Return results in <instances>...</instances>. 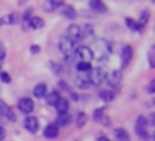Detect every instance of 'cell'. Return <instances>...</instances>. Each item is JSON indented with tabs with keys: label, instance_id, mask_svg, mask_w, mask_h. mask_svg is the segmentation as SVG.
Listing matches in <instances>:
<instances>
[{
	"label": "cell",
	"instance_id": "obj_1",
	"mask_svg": "<svg viewBox=\"0 0 155 141\" xmlns=\"http://www.w3.org/2000/svg\"><path fill=\"white\" fill-rule=\"evenodd\" d=\"M92 53H94V58H97L98 61H107L108 53H110V47L105 40H95L94 47H90Z\"/></svg>",
	"mask_w": 155,
	"mask_h": 141
},
{
	"label": "cell",
	"instance_id": "obj_2",
	"mask_svg": "<svg viewBox=\"0 0 155 141\" xmlns=\"http://www.w3.org/2000/svg\"><path fill=\"white\" fill-rule=\"evenodd\" d=\"M58 50L65 55L67 61H70L72 57L75 55V43H74V42H70L67 37H62L60 40H58Z\"/></svg>",
	"mask_w": 155,
	"mask_h": 141
},
{
	"label": "cell",
	"instance_id": "obj_3",
	"mask_svg": "<svg viewBox=\"0 0 155 141\" xmlns=\"http://www.w3.org/2000/svg\"><path fill=\"white\" fill-rule=\"evenodd\" d=\"M105 75H107V71L102 67H95V68H92L90 73H88V81H90L92 85H102L105 81Z\"/></svg>",
	"mask_w": 155,
	"mask_h": 141
},
{
	"label": "cell",
	"instance_id": "obj_4",
	"mask_svg": "<svg viewBox=\"0 0 155 141\" xmlns=\"http://www.w3.org/2000/svg\"><path fill=\"white\" fill-rule=\"evenodd\" d=\"M65 37L68 38L70 42H80L82 38H84V30H82V27L80 25H77V24H72V25H68L67 27V35Z\"/></svg>",
	"mask_w": 155,
	"mask_h": 141
},
{
	"label": "cell",
	"instance_id": "obj_5",
	"mask_svg": "<svg viewBox=\"0 0 155 141\" xmlns=\"http://www.w3.org/2000/svg\"><path fill=\"white\" fill-rule=\"evenodd\" d=\"M75 55L78 57L80 61H87V63H90V61L94 60V53H92L90 47H85V45H80V47L75 48Z\"/></svg>",
	"mask_w": 155,
	"mask_h": 141
},
{
	"label": "cell",
	"instance_id": "obj_6",
	"mask_svg": "<svg viewBox=\"0 0 155 141\" xmlns=\"http://www.w3.org/2000/svg\"><path fill=\"white\" fill-rule=\"evenodd\" d=\"M132 57H134V50H132L130 45H125L122 48V53H120V65L122 68H127L132 61Z\"/></svg>",
	"mask_w": 155,
	"mask_h": 141
},
{
	"label": "cell",
	"instance_id": "obj_7",
	"mask_svg": "<svg viewBox=\"0 0 155 141\" xmlns=\"http://www.w3.org/2000/svg\"><path fill=\"white\" fill-rule=\"evenodd\" d=\"M34 106H35L34 100L28 98V96H24V98L18 100V110H20L22 113H25V114L32 113V111H34Z\"/></svg>",
	"mask_w": 155,
	"mask_h": 141
},
{
	"label": "cell",
	"instance_id": "obj_8",
	"mask_svg": "<svg viewBox=\"0 0 155 141\" xmlns=\"http://www.w3.org/2000/svg\"><path fill=\"white\" fill-rule=\"evenodd\" d=\"M120 80H122V71L120 70H112L105 75V81L112 86H118L120 85Z\"/></svg>",
	"mask_w": 155,
	"mask_h": 141
},
{
	"label": "cell",
	"instance_id": "obj_9",
	"mask_svg": "<svg viewBox=\"0 0 155 141\" xmlns=\"http://www.w3.org/2000/svg\"><path fill=\"white\" fill-rule=\"evenodd\" d=\"M0 116H4L7 121H15L14 111H12V108L8 106L4 100H0Z\"/></svg>",
	"mask_w": 155,
	"mask_h": 141
},
{
	"label": "cell",
	"instance_id": "obj_10",
	"mask_svg": "<svg viewBox=\"0 0 155 141\" xmlns=\"http://www.w3.org/2000/svg\"><path fill=\"white\" fill-rule=\"evenodd\" d=\"M24 126H25V130L30 131V133H37L38 131V120L35 116H30V114H28L24 121Z\"/></svg>",
	"mask_w": 155,
	"mask_h": 141
},
{
	"label": "cell",
	"instance_id": "obj_11",
	"mask_svg": "<svg viewBox=\"0 0 155 141\" xmlns=\"http://www.w3.org/2000/svg\"><path fill=\"white\" fill-rule=\"evenodd\" d=\"M72 114L68 113V111H65V113H58V116H57V123H55V126L57 128H65V126H68V124L72 123Z\"/></svg>",
	"mask_w": 155,
	"mask_h": 141
},
{
	"label": "cell",
	"instance_id": "obj_12",
	"mask_svg": "<svg viewBox=\"0 0 155 141\" xmlns=\"http://www.w3.org/2000/svg\"><path fill=\"white\" fill-rule=\"evenodd\" d=\"M88 7L94 12H97V14H105V12L108 10V7L105 5L104 0H90V2H88Z\"/></svg>",
	"mask_w": 155,
	"mask_h": 141
},
{
	"label": "cell",
	"instance_id": "obj_13",
	"mask_svg": "<svg viewBox=\"0 0 155 141\" xmlns=\"http://www.w3.org/2000/svg\"><path fill=\"white\" fill-rule=\"evenodd\" d=\"M62 5H64V0H45L42 7H44L45 12H54L58 7H62Z\"/></svg>",
	"mask_w": 155,
	"mask_h": 141
},
{
	"label": "cell",
	"instance_id": "obj_14",
	"mask_svg": "<svg viewBox=\"0 0 155 141\" xmlns=\"http://www.w3.org/2000/svg\"><path fill=\"white\" fill-rule=\"evenodd\" d=\"M62 17L67 20H75L77 18V12L72 5H62Z\"/></svg>",
	"mask_w": 155,
	"mask_h": 141
},
{
	"label": "cell",
	"instance_id": "obj_15",
	"mask_svg": "<svg viewBox=\"0 0 155 141\" xmlns=\"http://www.w3.org/2000/svg\"><path fill=\"white\" fill-rule=\"evenodd\" d=\"M44 136L47 138V139H54V138H57V136H58V128L55 126V123L47 124V126H45V130H44Z\"/></svg>",
	"mask_w": 155,
	"mask_h": 141
},
{
	"label": "cell",
	"instance_id": "obj_16",
	"mask_svg": "<svg viewBox=\"0 0 155 141\" xmlns=\"http://www.w3.org/2000/svg\"><path fill=\"white\" fill-rule=\"evenodd\" d=\"M47 91H48L47 85H45V83H38V85H35V88H34V96L35 98H45Z\"/></svg>",
	"mask_w": 155,
	"mask_h": 141
},
{
	"label": "cell",
	"instance_id": "obj_17",
	"mask_svg": "<svg viewBox=\"0 0 155 141\" xmlns=\"http://www.w3.org/2000/svg\"><path fill=\"white\" fill-rule=\"evenodd\" d=\"M54 106H55V110H57L58 113H65V111H68V100L64 98V96H60Z\"/></svg>",
	"mask_w": 155,
	"mask_h": 141
},
{
	"label": "cell",
	"instance_id": "obj_18",
	"mask_svg": "<svg viewBox=\"0 0 155 141\" xmlns=\"http://www.w3.org/2000/svg\"><path fill=\"white\" fill-rule=\"evenodd\" d=\"M114 136H115L117 141H130V134H128V131H125L124 128L114 130Z\"/></svg>",
	"mask_w": 155,
	"mask_h": 141
},
{
	"label": "cell",
	"instance_id": "obj_19",
	"mask_svg": "<svg viewBox=\"0 0 155 141\" xmlns=\"http://www.w3.org/2000/svg\"><path fill=\"white\" fill-rule=\"evenodd\" d=\"M27 24H28V27L34 28V30H40V28H44V20H42L40 17H30Z\"/></svg>",
	"mask_w": 155,
	"mask_h": 141
},
{
	"label": "cell",
	"instance_id": "obj_20",
	"mask_svg": "<svg viewBox=\"0 0 155 141\" xmlns=\"http://www.w3.org/2000/svg\"><path fill=\"white\" fill-rule=\"evenodd\" d=\"M45 98H47V105H50V106H54L55 103H57V100L60 98V93L58 91H50V93H47L45 95Z\"/></svg>",
	"mask_w": 155,
	"mask_h": 141
},
{
	"label": "cell",
	"instance_id": "obj_21",
	"mask_svg": "<svg viewBox=\"0 0 155 141\" xmlns=\"http://www.w3.org/2000/svg\"><path fill=\"white\" fill-rule=\"evenodd\" d=\"M147 118L145 116H137V121H135V131H140V130H147Z\"/></svg>",
	"mask_w": 155,
	"mask_h": 141
},
{
	"label": "cell",
	"instance_id": "obj_22",
	"mask_svg": "<svg viewBox=\"0 0 155 141\" xmlns=\"http://www.w3.org/2000/svg\"><path fill=\"white\" fill-rule=\"evenodd\" d=\"M92 70V65L87 63V61H78L77 63V71L78 73H90Z\"/></svg>",
	"mask_w": 155,
	"mask_h": 141
},
{
	"label": "cell",
	"instance_id": "obj_23",
	"mask_svg": "<svg viewBox=\"0 0 155 141\" xmlns=\"http://www.w3.org/2000/svg\"><path fill=\"white\" fill-rule=\"evenodd\" d=\"M85 123H87V114H85V111H78L77 118H75V124L78 128H82V126H85Z\"/></svg>",
	"mask_w": 155,
	"mask_h": 141
},
{
	"label": "cell",
	"instance_id": "obj_24",
	"mask_svg": "<svg viewBox=\"0 0 155 141\" xmlns=\"http://www.w3.org/2000/svg\"><path fill=\"white\" fill-rule=\"evenodd\" d=\"M98 96H100L104 101H112L115 98V93H114V91H110V90H100Z\"/></svg>",
	"mask_w": 155,
	"mask_h": 141
},
{
	"label": "cell",
	"instance_id": "obj_25",
	"mask_svg": "<svg viewBox=\"0 0 155 141\" xmlns=\"http://www.w3.org/2000/svg\"><path fill=\"white\" fill-rule=\"evenodd\" d=\"M48 68L54 71V75H62V73H64V68H62V65L55 63V61H50V63H48Z\"/></svg>",
	"mask_w": 155,
	"mask_h": 141
},
{
	"label": "cell",
	"instance_id": "obj_26",
	"mask_svg": "<svg viewBox=\"0 0 155 141\" xmlns=\"http://www.w3.org/2000/svg\"><path fill=\"white\" fill-rule=\"evenodd\" d=\"M148 18H150V12H148V10H143V12L140 14V20H138V25L145 27V24L148 22Z\"/></svg>",
	"mask_w": 155,
	"mask_h": 141
},
{
	"label": "cell",
	"instance_id": "obj_27",
	"mask_svg": "<svg viewBox=\"0 0 155 141\" xmlns=\"http://www.w3.org/2000/svg\"><path fill=\"white\" fill-rule=\"evenodd\" d=\"M15 18H17V15H15V14H8V15H5L4 18H0V20H2V24L14 25L15 24Z\"/></svg>",
	"mask_w": 155,
	"mask_h": 141
},
{
	"label": "cell",
	"instance_id": "obj_28",
	"mask_svg": "<svg viewBox=\"0 0 155 141\" xmlns=\"http://www.w3.org/2000/svg\"><path fill=\"white\" fill-rule=\"evenodd\" d=\"M137 134H138V138H140L142 141H150V133H148L147 130H140V131H137Z\"/></svg>",
	"mask_w": 155,
	"mask_h": 141
},
{
	"label": "cell",
	"instance_id": "obj_29",
	"mask_svg": "<svg viewBox=\"0 0 155 141\" xmlns=\"http://www.w3.org/2000/svg\"><path fill=\"white\" fill-rule=\"evenodd\" d=\"M125 25H127L128 28H132V30H137V27H138V24L134 20V18H130V17L125 18Z\"/></svg>",
	"mask_w": 155,
	"mask_h": 141
},
{
	"label": "cell",
	"instance_id": "obj_30",
	"mask_svg": "<svg viewBox=\"0 0 155 141\" xmlns=\"http://www.w3.org/2000/svg\"><path fill=\"white\" fill-rule=\"evenodd\" d=\"M102 118H104V108H97V110L94 111V120L95 121H100Z\"/></svg>",
	"mask_w": 155,
	"mask_h": 141
},
{
	"label": "cell",
	"instance_id": "obj_31",
	"mask_svg": "<svg viewBox=\"0 0 155 141\" xmlns=\"http://www.w3.org/2000/svg\"><path fill=\"white\" fill-rule=\"evenodd\" d=\"M0 80L4 81V83H10V81H12V77L7 73V71L2 70V71H0Z\"/></svg>",
	"mask_w": 155,
	"mask_h": 141
},
{
	"label": "cell",
	"instance_id": "obj_32",
	"mask_svg": "<svg viewBox=\"0 0 155 141\" xmlns=\"http://www.w3.org/2000/svg\"><path fill=\"white\" fill-rule=\"evenodd\" d=\"M58 88H60V90H64V91H72L70 86H68V83H67V81H64V80L58 81Z\"/></svg>",
	"mask_w": 155,
	"mask_h": 141
},
{
	"label": "cell",
	"instance_id": "obj_33",
	"mask_svg": "<svg viewBox=\"0 0 155 141\" xmlns=\"http://www.w3.org/2000/svg\"><path fill=\"white\" fill-rule=\"evenodd\" d=\"M148 67H150V68L155 67V61H153V50L148 52Z\"/></svg>",
	"mask_w": 155,
	"mask_h": 141
},
{
	"label": "cell",
	"instance_id": "obj_34",
	"mask_svg": "<svg viewBox=\"0 0 155 141\" xmlns=\"http://www.w3.org/2000/svg\"><path fill=\"white\" fill-rule=\"evenodd\" d=\"M5 55H7V52H5V47L0 43V61H4V60H5Z\"/></svg>",
	"mask_w": 155,
	"mask_h": 141
},
{
	"label": "cell",
	"instance_id": "obj_35",
	"mask_svg": "<svg viewBox=\"0 0 155 141\" xmlns=\"http://www.w3.org/2000/svg\"><path fill=\"white\" fill-rule=\"evenodd\" d=\"M30 53H34V55L40 53V47H38V45H32V47H30Z\"/></svg>",
	"mask_w": 155,
	"mask_h": 141
},
{
	"label": "cell",
	"instance_id": "obj_36",
	"mask_svg": "<svg viewBox=\"0 0 155 141\" xmlns=\"http://www.w3.org/2000/svg\"><path fill=\"white\" fill-rule=\"evenodd\" d=\"M147 91H148V93H153V91H155V80H152L150 83H148V88H147Z\"/></svg>",
	"mask_w": 155,
	"mask_h": 141
},
{
	"label": "cell",
	"instance_id": "obj_37",
	"mask_svg": "<svg viewBox=\"0 0 155 141\" xmlns=\"http://www.w3.org/2000/svg\"><path fill=\"white\" fill-rule=\"evenodd\" d=\"M5 138V130H4V126H0V141Z\"/></svg>",
	"mask_w": 155,
	"mask_h": 141
},
{
	"label": "cell",
	"instance_id": "obj_38",
	"mask_svg": "<svg viewBox=\"0 0 155 141\" xmlns=\"http://www.w3.org/2000/svg\"><path fill=\"white\" fill-rule=\"evenodd\" d=\"M70 96H72V98H74V100H75V101H78V95H77V93H75V91H70Z\"/></svg>",
	"mask_w": 155,
	"mask_h": 141
},
{
	"label": "cell",
	"instance_id": "obj_39",
	"mask_svg": "<svg viewBox=\"0 0 155 141\" xmlns=\"http://www.w3.org/2000/svg\"><path fill=\"white\" fill-rule=\"evenodd\" d=\"M97 141H110V139H108L107 136H98V138H97Z\"/></svg>",
	"mask_w": 155,
	"mask_h": 141
},
{
	"label": "cell",
	"instance_id": "obj_40",
	"mask_svg": "<svg viewBox=\"0 0 155 141\" xmlns=\"http://www.w3.org/2000/svg\"><path fill=\"white\" fill-rule=\"evenodd\" d=\"M0 71H2V61H0Z\"/></svg>",
	"mask_w": 155,
	"mask_h": 141
},
{
	"label": "cell",
	"instance_id": "obj_41",
	"mask_svg": "<svg viewBox=\"0 0 155 141\" xmlns=\"http://www.w3.org/2000/svg\"><path fill=\"white\" fill-rule=\"evenodd\" d=\"M0 25H2V20H0Z\"/></svg>",
	"mask_w": 155,
	"mask_h": 141
}]
</instances>
